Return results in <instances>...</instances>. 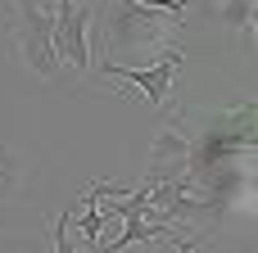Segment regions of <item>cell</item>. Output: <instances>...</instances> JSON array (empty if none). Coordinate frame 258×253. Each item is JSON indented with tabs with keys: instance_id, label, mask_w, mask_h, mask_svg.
<instances>
[{
	"instance_id": "cell-4",
	"label": "cell",
	"mask_w": 258,
	"mask_h": 253,
	"mask_svg": "<svg viewBox=\"0 0 258 253\" xmlns=\"http://www.w3.org/2000/svg\"><path fill=\"white\" fill-rule=\"evenodd\" d=\"M177 68H181V50H163V59L141 63V68H132V63H122V59H100V72H109V77H118V81H132V86L150 100V109H163V104H168V91H172Z\"/></svg>"
},
{
	"instance_id": "cell-5",
	"label": "cell",
	"mask_w": 258,
	"mask_h": 253,
	"mask_svg": "<svg viewBox=\"0 0 258 253\" xmlns=\"http://www.w3.org/2000/svg\"><path fill=\"white\" fill-rule=\"evenodd\" d=\"M23 181H27V158L14 145H0V204L5 199H18L23 195Z\"/></svg>"
},
{
	"instance_id": "cell-7",
	"label": "cell",
	"mask_w": 258,
	"mask_h": 253,
	"mask_svg": "<svg viewBox=\"0 0 258 253\" xmlns=\"http://www.w3.org/2000/svg\"><path fill=\"white\" fill-rule=\"evenodd\" d=\"M132 5H145V9H163L168 18H186V0H132Z\"/></svg>"
},
{
	"instance_id": "cell-1",
	"label": "cell",
	"mask_w": 258,
	"mask_h": 253,
	"mask_svg": "<svg viewBox=\"0 0 258 253\" xmlns=\"http://www.w3.org/2000/svg\"><path fill=\"white\" fill-rule=\"evenodd\" d=\"M100 41H104V59H122L127 50L163 45V41H168V18H163V9H145V5L122 0V5L104 18Z\"/></svg>"
},
{
	"instance_id": "cell-3",
	"label": "cell",
	"mask_w": 258,
	"mask_h": 253,
	"mask_svg": "<svg viewBox=\"0 0 258 253\" xmlns=\"http://www.w3.org/2000/svg\"><path fill=\"white\" fill-rule=\"evenodd\" d=\"M91 18H95V5L91 0H54V50H59V63L77 68V72H91Z\"/></svg>"
},
{
	"instance_id": "cell-6",
	"label": "cell",
	"mask_w": 258,
	"mask_h": 253,
	"mask_svg": "<svg viewBox=\"0 0 258 253\" xmlns=\"http://www.w3.org/2000/svg\"><path fill=\"white\" fill-rule=\"evenodd\" d=\"M222 23H231L240 36L254 32V0H222Z\"/></svg>"
},
{
	"instance_id": "cell-2",
	"label": "cell",
	"mask_w": 258,
	"mask_h": 253,
	"mask_svg": "<svg viewBox=\"0 0 258 253\" xmlns=\"http://www.w3.org/2000/svg\"><path fill=\"white\" fill-rule=\"evenodd\" d=\"M18 59L36 77H59V50H54V14H45L36 0H18Z\"/></svg>"
}]
</instances>
